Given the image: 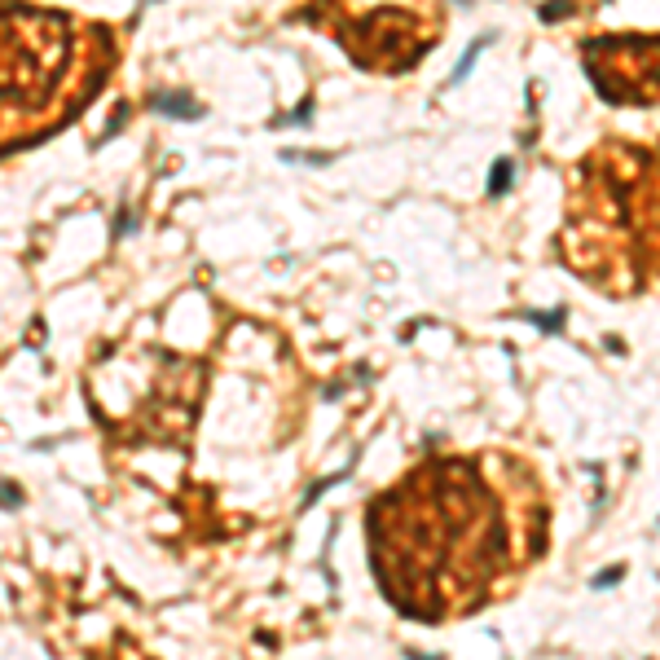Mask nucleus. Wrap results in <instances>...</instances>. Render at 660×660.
Returning <instances> with one entry per match:
<instances>
[{"label":"nucleus","instance_id":"nucleus-1","mask_svg":"<svg viewBox=\"0 0 660 660\" xmlns=\"http://www.w3.org/2000/svg\"><path fill=\"white\" fill-rule=\"evenodd\" d=\"M612 234H625L630 286L660 273V159L647 150L612 141L603 154H590L572 180L564 256L581 277L599 273Z\"/></svg>","mask_w":660,"mask_h":660},{"label":"nucleus","instance_id":"nucleus-2","mask_svg":"<svg viewBox=\"0 0 660 660\" xmlns=\"http://www.w3.org/2000/svg\"><path fill=\"white\" fill-rule=\"evenodd\" d=\"M586 71L590 84L607 93L616 88V79H634V102H652L660 93V36H607L586 44Z\"/></svg>","mask_w":660,"mask_h":660},{"label":"nucleus","instance_id":"nucleus-3","mask_svg":"<svg viewBox=\"0 0 660 660\" xmlns=\"http://www.w3.org/2000/svg\"><path fill=\"white\" fill-rule=\"evenodd\" d=\"M510 172H515V163H510V159L493 163V172H489V198H502L510 190Z\"/></svg>","mask_w":660,"mask_h":660},{"label":"nucleus","instance_id":"nucleus-4","mask_svg":"<svg viewBox=\"0 0 660 660\" xmlns=\"http://www.w3.org/2000/svg\"><path fill=\"white\" fill-rule=\"evenodd\" d=\"M528 322L541 326L546 335H559V330H564V322H568V312H564V308H555V312H528Z\"/></svg>","mask_w":660,"mask_h":660},{"label":"nucleus","instance_id":"nucleus-5","mask_svg":"<svg viewBox=\"0 0 660 660\" xmlns=\"http://www.w3.org/2000/svg\"><path fill=\"white\" fill-rule=\"evenodd\" d=\"M154 106H168L163 114H185V119H194V114H198V110L185 102V97H163V93H159V97H154Z\"/></svg>","mask_w":660,"mask_h":660},{"label":"nucleus","instance_id":"nucleus-6","mask_svg":"<svg viewBox=\"0 0 660 660\" xmlns=\"http://www.w3.org/2000/svg\"><path fill=\"white\" fill-rule=\"evenodd\" d=\"M480 48H484V40H475V44L467 48V53H462V62L454 66V84H458V79H467V71L475 66V58H480Z\"/></svg>","mask_w":660,"mask_h":660},{"label":"nucleus","instance_id":"nucleus-7","mask_svg":"<svg viewBox=\"0 0 660 660\" xmlns=\"http://www.w3.org/2000/svg\"><path fill=\"white\" fill-rule=\"evenodd\" d=\"M559 18H568V5H564V9H559V5H546V9H541V22H559Z\"/></svg>","mask_w":660,"mask_h":660}]
</instances>
